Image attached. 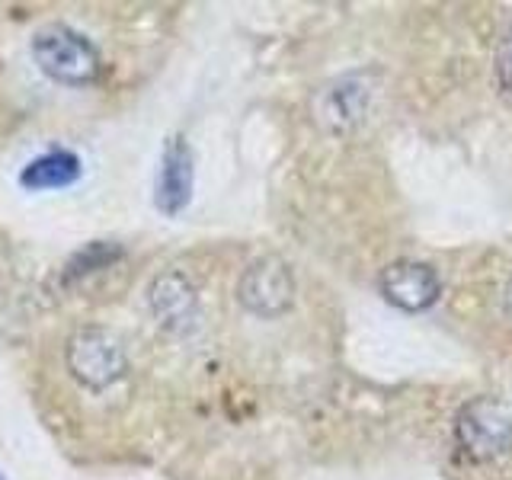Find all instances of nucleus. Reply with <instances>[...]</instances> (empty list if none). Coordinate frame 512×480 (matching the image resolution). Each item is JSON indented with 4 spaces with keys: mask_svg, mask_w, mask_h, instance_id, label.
Wrapping results in <instances>:
<instances>
[{
    "mask_svg": "<svg viewBox=\"0 0 512 480\" xmlns=\"http://www.w3.org/2000/svg\"><path fill=\"white\" fill-rule=\"evenodd\" d=\"M32 61L39 64V71L45 77H52L55 84L64 87H84L100 74V52L93 48V42L64 23L42 26L32 36Z\"/></svg>",
    "mask_w": 512,
    "mask_h": 480,
    "instance_id": "f257e3e1",
    "label": "nucleus"
},
{
    "mask_svg": "<svg viewBox=\"0 0 512 480\" xmlns=\"http://www.w3.org/2000/svg\"><path fill=\"white\" fill-rule=\"evenodd\" d=\"M64 359H68V372L74 375V381L84 384L87 391H106L128 375L122 340L103 327H84L71 333Z\"/></svg>",
    "mask_w": 512,
    "mask_h": 480,
    "instance_id": "f03ea898",
    "label": "nucleus"
},
{
    "mask_svg": "<svg viewBox=\"0 0 512 480\" xmlns=\"http://www.w3.org/2000/svg\"><path fill=\"white\" fill-rule=\"evenodd\" d=\"M237 301L256 317H282L295 301V279L279 256L253 260L237 282Z\"/></svg>",
    "mask_w": 512,
    "mask_h": 480,
    "instance_id": "7ed1b4c3",
    "label": "nucleus"
},
{
    "mask_svg": "<svg viewBox=\"0 0 512 480\" xmlns=\"http://www.w3.org/2000/svg\"><path fill=\"white\" fill-rule=\"evenodd\" d=\"M458 442L477 461L503 455L512 445V413L493 397H477L458 413Z\"/></svg>",
    "mask_w": 512,
    "mask_h": 480,
    "instance_id": "20e7f679",
    "label": "nucleus"
},
{
    "mask_svg": "<svg viewBox=\"0 0 512 480\" xmlns=\"http://www.w3.org/2000/svg\"><path fill=\"white\" fill-rule=\"evenodd\" d=\"M148 308L154 314V320L164 330L186 336L199 327L202 320V308H199V292L183 272L167 269L160 276L151 279L148 285Z\"/></svg>",
    "mask_w": 512,
    "mask_h": 480,
    "instance_id": "39448f33",
    "label": "nucleus"
},
{
    "mask_svg": "<svg viewBox=\"0 0 512 480\" xmlns=\"http://www.w3.org/2000/svg\"><path fill=\"white\" fill-rule=\"evenodd\" d=\"M381 295L400 311H426L439 301L442 285L436 269L416 260H397L381 272Z\"/></svg>",
    "mask_w": 512,
    "mask_h": 480,
    "instance_id": "423d86ee",
    "label": "nucleus"
},
{
    "mask_svg": "<svg viewBox=\"0 0 512 480\" xmlns=\"http://www.w3.org/2000/svg\"><path fill=\"white\" fill-rule=\"evenodd\" d=\"M192 183H196V167H192V151L186 138L173 135L164 144L160 154V170H157V186H154V205L164 215H180L192 202Z\"/></svg>",
    "mask_w": 512,
    "mask_h": 480,
    "instance_id": "0eeeda50",
    "label": "nucleus"
},
{
    "mask_svg": "<svg viewBox=\"0 0 512 480\" xmlns=\"http://www.w3.org/2000/svg\"><path fill=\"white\" fill-rule=\"evenodd\" d=\"M368 103H372V87H368V77L352 74V77H340L333 80L330 87L320 90L317 96V122L327 128V132H349L356 128L365 112Z\"/></svg>",
    "mask_w": 512,
    "mask_h": 480,
    "instance_id": "6e6552de",
    "label": "nucleus"
},
{
    "mask_svg": "<svg viewBox=\"0 0 512 480\" xmlns=\"http://www.w3.org/2000/svg\"><path fill=\"white\" fill-rule=\"evenodd\" d=\"M84 164L80 157L68 148H52L39 157H32L29 164L20 170V186L29 192H48V189H68L80 180Z\"/></svg>",
    "mask_w": 512,
    "mask_h": 480,
    "instance_id": "1a4fd4ad",
    "label": "nucleus"
},
{
    "mask_svg": "<svg viewBox=\"0 0 512 480\" xmlns=\"http://www.w3.org/2000/svg\"><path fill=\"white\" fill-rule=\"evenodd\" d=\"M122 253L125 250L116 244V240H90L87 247H80L68 260V266H64V279H68V282L84 279V276H90V272L106 269L116 260H122Z\"/></svg>",
    "mask_w": 512,
    "mask_h": 480,
    "instance_id": "9d476101",
    "label": "nucleus"
},
{
    "mask_svg": "<svg viewBox=\"0 0 512 480\" xmlns=\"http://www.w3.org/2000/svg\"><path fill=\"white\" fill-rule=\"evenodd\" d=\"M496 77H500L503 90H509V93H512V32L503 39L500 55H496Z\"/></svg>",
    "mask_w": 512,
    "mask_h": 480,
    "instance_id": "9b49d317",
    "label": "nucleus"
},
{
    "mask_svg": "<svg viewBox=\"0 0 512 480\" xmlns=\"http://www.w3.org/2000/svg\"><path fill=\"white\" fill-rule=\"evenodd\" d=\"M506 311L512 317V279H509V288H506Z\"/></svg>",
    "mask_w": 512,
    "mask_h": 480,
    "instance_id": "f8f14e48",
    "label": "nucleus"
},
{
    "mask_svg": "<svg viewBox=\"0 0 512 480\" xmlns=\"http://www.w3.org/2000/svg\"><path fill=\"white\" fill-rule=\"evenodd\" d=\"M0 480H7V477H4V474H0Z\"/></svg>",
    "mask_w": 512,
    "mask_h": 480,
    "instance_id": "ddd939ff",
    "label": "nucleus"
}]
</instances>
